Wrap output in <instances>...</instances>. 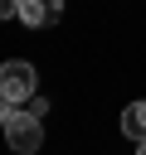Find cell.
I'll return each mask as SVG.
<instances>
[{
  "mask_svg": "<svg viewBox=\"0 0 146 155\" xmlns=\"http://www.w3.org/2000/svg\"><path fill=\"white\" fill-rule=\"evenodd\" d=\"M5 145H10L15 155H39V145H44V121H39L29 107H15L10 121H5Z\"/></svg>",
  "mask_w": 146,
  "mask_h": 155,
  "instance_id": "1",
  "label": "cell"
},
{
  "mask_svg": "<svg viewBox=\"0 0 146 155\" xmlns=\"http://www.w3.org/2000/svg\"><path fill=\"white\" fill-rule=\"evenodd\" d=\"M34 92H39V73H34V63H24V58H5V63H0V97H5L10 107H24Z\"/></svg>",
  "mask_w": 146,
  "mask_h": 155,
  "instance_id": "2",
  "label": "cell"
},
{
  "mask_svg": "<svg viewBox=\"0 0 146 155\" xmlns=\"http://www.w3.org/2000/svg\"><path fill=\"white\" fill-rule=\"evenodd\" d=\"M19 19L29 29H49L63 19V0H19Z\"/></svg>",
  "mask_w": 146,
  "mask_h": 155,
  "instance_id": "3",
  "label": "cell"
},
{
  "mask_svg": "<svg viewBox=\"0 0 146 155\" xmlns=\"http://www.w3.org/2000/svg\"><path fill=\"white\" fill-rule=\"evenodd\" d=\"M122 136H131V140H146V102H131V107L122 111Z\"/></svg>",
  "mask_w": 146,
  "mask_h": 155,
  "instance_id": "4",
  "label": "cell"
},
{
  "mask_svg": "<svg viewBox=\"0 0 146 155\" xmlns=\"http://www.w3.org/2000/svg\"><path fill=\"white\" fill-rule=\"evenodd\" d=\"M0 19H19V0H0Z\"/></svg>",
  "mask_w": 146,
  "mask_h": 155,
  "instance_id": "5",
  "label": "cell"
},
{
  "mask_svg": "<svg viewBox=\"0 0 146 155\" xmlns=\"http://www.w3.org/2000/svg\"><path fill=\"white\" fill-rule=\"evenodd\" d=\"M24 107H29V111H34V116H44V111H49V102H44V97H39V92H34V97H29V102H24Z\"/></svg>",
  "mask_w": 146,
  "mask_h": 155,
  "instance_id": "6",
  "label": "cell"
},
{
  "mask_svg": "<svg viewBox=\"0 0 146 155\" xmlns=\"http://www.w3.org/2000/svg\"><path fill=\"white\" fill-rule=\"evenodd\" d=\"M10 111H15V107H10L5 97H0V131H5V121H10Z\"/></svg>",
  "mask_w": 146,
  "mask_h": 155,
  "instance_id": "7",
  "label": "cell"
},
{
  "mask_svg": "<svg viewBox=\"0 0 146 155\" xmlns=\"http://www.w3.org/2000/svg\"><path fill=\"white\" fill-rule=\"evenodd\" d=\"M136 155H146V140H136Z\"/></svg>",
  "mask_w": 146,
  "mask_h": 155,
  "instance_id": "8",
  "label": "cell"
}]
</instances>
